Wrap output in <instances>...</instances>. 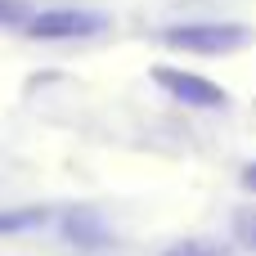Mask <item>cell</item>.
<instances>
[{
  "label": "cell",
  "instance_id": "6da1fadb",
  "mask_svg": "<svg viewBox=\"0 0 256 256\" xmlns=\"http://www.w3.org/2000/svg\"><path fill=\"white\" fill-rule=\"evenodd\" d=\"M158 40L176 54H198V58H225V54H238L256 40V32L248 22H176V27H162Z\"/></svg>",
  "mask_w": 256,
  "mask_h": 256
},
{
  "label": "cell",
  "instance_id": "277c9868",
  "mask_svg": "<svg viewBox=\"0 0 256 256\" xmlns=\"http://www.w3.org/2000/svg\"><path fill=\"white\" fill-rule=\"evenodd\" d=\"M50 220H54V212H45V207H4V212H0V238L45 230Z\"/></svg>",
  "mask_w": 256,
  "mask_h": 256
},
{
  "label": "cell",
  "instance_id": "5b68a950",
  "mask_svg": "<svg viewBox=\"0 0 256 256\" xmlns=\"http://www.w3.org/2000/svg\"><path fill=\"white\" fill-rule=\"evenodd\" d=\"M230 230H234V243H238V248H248V252L256 256V207H243V212H234Z\"/></svg>",
  "mask_w": 256,
  "mask_h": 256
},
{
  "label": "cell",
  "instance_id": "3957f363",
  "mask_svg": "<svg viewBox=\"0 0 256 256\" xmlns=\"http://www.w3.org/2000/svg\"><path fill=\"white\" fill-rule=\"evenodd\" d=\"M153 86L162 94H171L176 104L184 108H230V90L198 76V72H184V68H153Z\"/></svg>",
  "mask_w": 256,
  "mask_h": 256
},
{
  "label": "cell",
  "instance_id": "ba28073f",
  "mask_svg": "<svg viewBox=\"0 0 256 256\" xmlns=\"http://www.w3.org/2000/svg\"><path fill=\"white\" fill-rule=\"evenodd\" d=\"M238 180H243V189H248V194H256V162L243 166V176H238Z\"/></svg>",
  "mask_w": 256,
  "mask_h": 256
},
{
  "label": "cell",
  "instance_id": "52a82bcc",
  "mask_svg": "<svg viewBox=\"0 0 256 256\" xmlns=\"http://www.w3.org/2000/svg\"><path fill=\"white\" fill-rule=\"evenodd\" d=\"M32 14H27V4L22 0H0V27H22Z\"/></svg>",
  "mask_w": 256,
  "mask_h": 256
},
{
  "label": "cell",
  "instance_id": "8992f818",
  "mask_svg": "<svg viewBox=\"0 0 256 256\" xmlns=\"http://www.w3.org/2000/svg\"><path fill=\"white\" fill-rule=\"evenodd\" d=\"M162 256H225L216 243H198V238H189V243H176V248H166Z\"/></svg>",
  "mask_w": 256,
  "mask_h": 256
},
{
  "label": "cell",
  "instance_id": "7a4b0ae2",
  "mask_svg": "<svg viewBox=\"0 0 256 256\" xmlns=\"http://www.w3.org/2000/svg\"><path fill=\"white\" fill-rule=\"evenodd\" d=\"M108 14L99 9H76V4H58V9H36L18 32L32 36V40H86V36H99L108 32Z\"/></svg>",
  "mask_w": 256,
  "mask_h": 256
}]
</instances>
